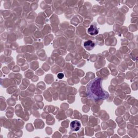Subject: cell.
Masks as SVG:
<instances>
[{
  "mask_svg": "<svg viewBox=\"0 0 138 138\" xmlns=\"http://www.w3.org/2000/svg\"><path fill=\"white\" fill-rule=\"evenodd\" d=\"M103 80L99 78H94L88 84L86 94L88 97L94 101L104 100L109 97V93L102 86Z\"/></svg>",
  "mask_w": 138,
  "mask_h": 138,
  "instance_id": "cell-1",
  "label": "cell"
},
{
  "mask_svg": "<svg viewBox=\"0 0 138 138\" xmlns=\"http://www.w3.org/2000/svg\"><path fill=\"white\" fill-rule=\"evenodd\" d=\"M81 127V123L78 120H74L72 121L70 124V128L72 131L77 132L78 131Z\"/></svg>",
  "mask_w": 138,
  "mask_h": 138,
  "instance_id": "cell-2",
  "label": "cell"
},
{
  "mask_svg": "<svg viewBox=\"0 0 138 138\" xmlns=\"http://www.w3.org/2000/svg\"><path fill=\"white\" fill-rule=\"evenodd\" d=\"M99 33V30L97 27L95 25H92L91 27L88 29V33L92 35V36H94L98 34Z\"/></svg>",
  "mask_w": 138,
  "mask_h": 138,
  "instance_id": "cell-3",
  "label": "cell"
},
{
  "mask_svg": "<svg viewBox=\"0 0 138 138\" xmlns=\"http://www.w3.org/2000/svg\"><path fill=\"white\" fill-rule=\"evenodd\" d=\"M84 45V47L87 50H91L94 48L95 44L92 40H88L85 42Z\"/></svg>",
  "mask_w": 138,
  "mask_h": 138,
  "instance_id": "cell-4",
  "label": "cell"
},
{
  "mask_svg": "<svg viewBox=\"0 0 138 138\" xmlns=\"http://www.w3.org/2000/svg\"><path fill=\"white\" fill-rule=\"evenodd\" d=\"M57 77L59 79H62L63 77H64V75H63V73H59L58 74V75H57Z\"/></svg>",
  "mask_w": 138,
  "mask_h": 138,
  "instance_id": "cell-5",
  "label": "cell"
}]
</instances>
